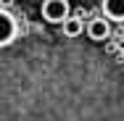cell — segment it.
<instances>
[{
    "label": "cell",
    "mask_w": 124,
    "mask_h": 121,
    "mask_svg": "<svg viewBox=\"0 0 124 121\" xmlns=\"http://www.w3.org/2000/svg\"><path fill=\"white\" fill-rule=\"evenodd\" d=\"M13 3H16V0H0V8H5V11H11V8H13Z\"/></svg>",
    "instance_id": "8992f818"
},
{
    "label": "cell",
    "mask_w": 124,
    "mask_h": 121,
    "mask_svg": "<svg viewBox=\"0 0 124 121\" xmlns=\"http://www.w3.org/2000/svg\"><path fill=\"white\" fill-rule=\"evenodd\" d=\"M85 29H87V26L82 24V19H79V16H69V19L61 24V32H63L66 37H79Z\"/></svg>",
    "instance_id": "5b68a950"
},
{
    "label": "cell",
    "mask_w": 124,
    "mask_h": 121,
    "mask_svg": "<svg viewBox=\"0 0 124 121\" xmlns=\"http://www.w3.org/2000/svg\"><path fill=\"white\" fill-rule=\"evenodd\" d=\"M87 37L90 40H95V42H103V40H108L111 37V21L106 19V16H95V19H90L87 21Z\"/></svg>",
    "instance_id": "3957f363"
},
{
    "label": "cell",
    "mask_w": 124,
    "mask_h": 121,
    "mask_svg": "<svg viewBox=\"0 0 124 121\" xmlns=\"http://www.w3.org/2000/svg\"><path fill=\"white\" fill-rule=\"evenodd\" d=\"M19 37V21L13 19L11 11L0 8V48L13 45V40Z\"/></svg>",
    "instance_id": "7a4b0ae2"
},
{
    "label": "cell",
    "mask_w": 124,
    "mask_h": 121,
    "mask_svg": "<svg viewBox=\"0 0 124 121\" xmlns=\"http://www.w3.org/2000/svg\"><path fill=\"white\" fill-rule=\"evenodd\" d=\"M103 16L108 21H122L124 24V0H100Z\"/></svg>",
    "instance_id": "277c9868"
},
{
    "label": "cell",
    "mask_w": 124,
    "mask_h": 121,
    "mask_svg": "<svg viewBox=\"0 0 124 121\" xmlns=\"http://www.w3.org/2000/svg\"><path fill=\"white\" fill-rule=\"evenodd\" d=\"M40 13L48 24H63L71 16V3L69 0H42Z\"/></svg>",
    "instance_id": "6da1fadb"
}]
</instances>
